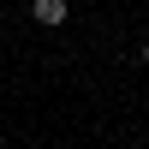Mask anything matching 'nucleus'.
<instances>
[{
    "label": "nucleus",
    "instance_id": "nucleus-2",
    "mask_svg": "<svg viewBox=\"0 0 149 149\" xmlns=\"http://www.w3.org/2000/svg\"><path fill=\"white\" fill-rule=\"evenodd\" d=\"M143 60H149V42H143Z\"/></svg>",
    "mask_w": 149,
    "mask_h": 149
},
{
    "label": "nucleus",
    "instance_id": "nucleus-1",
    "mask_svg": "<svg viewBox=\"0 0 149 149\" xmlns=\"http://www.w3.org/2000/svg\"><path fill=\"white\" fill-rule=\"evenodd\" d=\"M36 24H66V0H36Z\"/></svg>",
    "mask_w": 149,
    "mask_h": 149
}]
</instances>
